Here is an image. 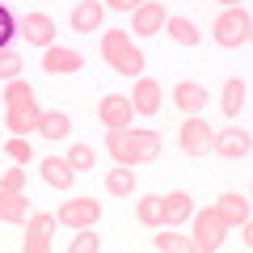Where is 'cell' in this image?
I'll return each instance as SVG.
<instances>
[{"label":"cell","mask_w":253,"mask_h":253,"mask_svg":"<svg viewBox=\"0 0 253 253\" xmlns=\"http://www.w3.org/2000/svg\"><path fill=\"white\" fill-rule=\"evenodd\" d=\"M97 249H101V236L93 228H81V236L72 241V253H97Z\"/></svg>","instance_id":"obj_31"},{"label":"cell","mask_w":253,"mask_h":253,"mask_svg":"<svg viewBox=\"0 0 253 253\" xmlns=\"http://www.w3.org/2000/svg\"><path fill=\"white\" fill-rule=\"evenodd\" d=\"M30 215V199L21 190H4L0 186V224H21Z\"/></svg>","instance_id":"obj_17"},{"label":"cell","mask_w":253,"mask_h":253,"mask_svg":"<svg viewBox=\"0 0 253 253\" xmlns=\"http://www.w3.org/2000/svg\"><path fill=\"white\" fill-rule=\"evenodd\" d=\"M211 135H215V131L207 126V118L190 114L186 123H181V131H177V144H181L186 156H203V152H211Z\"/></svg>","instance_id":"obj_4"},{"label":"cell","mask_w":253,"mask_h":253,"mask_svg":"<svg viewBox=\"0 0 253 253\" xmlns=\"http://www.w3.org/2000/svg\"><path fill=\"white\" fill-rule=\"evenodd\" d=\"M68 161H72L76 173H81V169H93V161H97V156H93L89 144H72V148H68Z\"/></svg>","instance_id":"obj_30"},{"label":"cell","mask_w":253,"mask_h":253,"mask_svg":"<svg viewBox=\"0 0 253 253\" xmlns=\"http://www.w3.org/2000/svg\"><path fill=\"white\" fill-rule=\"evenodd\" d=\"M219 4H224V9H236V4H241V0H219Z\"/></svg>","instance_id":"obj_36"},{"label":"cell","mask_w":253,"mask_h":253,"mask_svg":"<svg viewBox=\"0 0 253 253\" xmlns=\"http://www.w3.org/2000/svg\"><path fill=\"white\" fill-rule=\"evenodd\" d=\"M245 97H249L245 81H241V76H228V81H224V101H219V106H224V114L236 118V110H245Z\"/></svg>","instance_id":"obj_22"},{"label":"cell","mask_w":253,"mask_h":253,"mask_svg":"<svg viewBox=\"0 0 253 253\" xmlns=\"http://www.w3.org/2000/svg\"><path fill=\"white\" fill-rule=\"evenodd\" d=\"M131 110H135V114H156V110H161V84L148 81V76H139L135 81V97H131Z\"/></svg>","instance_id":"obj_19"},{"label":"cell","mask_w":253,"mask_h":253,"mask_svg":"<svg viewBox=\"0 0 253 253\" xmlns=\"http://www.w3.org/2000/svg\"><path fill=\"white\" fill-rule=\"evenodd\" d=\"M194 215V199L186 190H173V194H161V228H177L181 219Z\"/></svg>","instance_id":"obj_10"},{"label":"cell","mask_w":253,"mask_h":253,"mask_svg":"<svg viewBox=\"0 0 253 253\" xmlns=\"http://www.w3.org/2000/svg\"><path fill=\"white\" fill-rule=\"evenodd\" d=\"M165 17H169V13H165L156 0H144V4L135 9V30H131V34H135V38H152V34H161V30H165Z\"/></svg>","instance_id":"obj_13"},{"label":"cell","mask_w":253,"mask_h":253,"mask_svg":"<svg viewBox=\"0 0 253 253\" xmlns=\"http://www.w3.org/2000/svg\"><path fill=\"white\" fill-rule=\"evenodd\" d=\"M34 131H38L42 139H68V135H72V118L63 114V110H42Z\"/></svg>","instance_id":"obj_18"},{"label":"cell","mask_w":253,"mask_h":253,"mask_svg":"<svg viewBox=\"0 0 253 253\" xmlns=\"http://www.w3.org/2000/svg\"><path fill=\"white\" fill-rule=\"evenodd\" d=\"M152 245L161 253H190V236H177L173 228H161V236H152Z\"/></svg>","instance_id":"obj_26"},{"label":"cell","mask_w":253,"mask_h":253,"mask_svg":"<svg viewBox=\"0 0 253 253\" xmlns=\"http://www.w3.org/2000/svg\"><path fill=\"white\" fill-rule=\"evenodd\" d=\"M135 173H139V169H131V165L110 169V173H106V190H110V194H118V199H123V194H135Z\"/></svg>","instance_id":"obj_23"},{"label":"cell","mask_w":253,"mask_h":253,"mask_svg":"<svg viewBox=\"0 0 253 253\" xmlns=\"http://www.w3.org/2000/svg\"><path fill=\"white\" fill-rule=\"evenodd\" d=\"M38 173H42V181H46V186H55V190H68L76 181V165L68 161V156H46Z\"/></svg>","instance_id":"obj_14"},{"label":"cell","mask_w":253,"mask_h":253,"mask_svg":"<svg viewBox=\"0 0 253 253\" xmlns=\"http://www.w3.org/2000/svg\"><path fill=\"white\" fill-rule=\"evenodd\" d=\"M38 114H42V110H38V101H34V106L9 110V131H13V135H30V131L38 126Z\"/></svg>","instance_id":"obj_25"},{"label":"cell","mask_w":253,"mask_h":253,"mask_svg":"<svg viewBox=\"0 0 253 253\" xmlns=\"http://www.w3.org/2000/svg\"><path fill=\"white\" fill-rule=\"evenodd\" d=\"M13 38V21H9V9H0V46Z\"/></svg>","instance_id":"obj_35"},{"label":"cell","mask_w":253,"mask_h":253,"mask_svg":"<svg viewBox=\"0 0 253 253\" xmlns=\"http://www.w3.org/2000/svg\"><path fill=\"white\" fill-rule=\"evenodd\" d=\"M0 186H4V190H21V186H26V169H9L4 177H0Z\"/></svg>","instance_id":"obj_33"},{"label":"cell","mask_w":253,"mask_h":253,"mask_svg":"<svg viewBox=\"0 0 253 253\" xmlns=\"http://www.w3.org/2000/svg\"><path fill=\"white\" fill-rule=\"evenodd\" d=\"M17 34L26 38L30 46H51V38H55V21L46 17V13H26V17H21V26H17Z\"/></svg>","instance_id":"obj_12"},{"label":"cell","mask_w":253,"mask_h":253,"mask_svg":"<svg viewBox=\"0 0 253 253\" xmlns=\"http://www.w3.org/2000/svg\"><path fill=\"white\" fill-rule=\"evenodd\" d=\"M173 106L186 110V114H199V110L207 106V89H203L199 81H177L173 84Z\"/></svg>","instance_id":"obj_16"},{"label":"cell","mask_w":253,"mask_h":253,"mask_svg":"<svg viewBox=\"0 0 253 253\" xmlns=\"http://www.w3.org/2000/svg\"><path fill=\"white\" fill-rule=\"evenodd\" d=\"M72 26L81 30V34H97L101 30V0H81L72 9Z\"/></svg>","instance_id":"obj_20"},{"label":"cell","mask_w":253,"mask_h":253,"mask_svg":"<svg viewBox=\"0 0 253 253\" xmlns=\"http://www.w3.org/2000/svg\"><path fill=\"white\" fill-rule=\"evenodd\" d=\"M215 211H219V219H224V228L232 232V228H241V224H249V199L245 194H224V199L215 203Z\"/></svg>","instance_id":"obj_15"},{"label":"cell","mask_w":253,"mask_h":253,"mask_svg":"<svg viewBox=\"0 0 253 253\" xmlns=\"http://www.w3.org/2000/svg\"><path fill=\"white\" fill-rule=\"evenodd\" d=\"M106 4H110L114 13H135L139 4H144V0H106Z\"/></svg>","instance_id":"obj_34"},{"label":"cell","mask_w":253,"mask_h":253,"mask_svg":"<svg viewBox=\"0 0 253 253\" xmlns=\"http://www.w3.org/2000/svg\"><path fill=\"white\" fill-rule=\"evenodd\" d=\"M211 30H215V42L232 51V46H245V42H249L253 17H249V9H245V4H236V9H224V13H219Z\"/></svg>","instance_id":"obj_2"},{"label":"cell","mask_w":253,"mask_h":253,"mask_svg":"<svg viewBox=\"0 0 253 253\" xmlns=\"http://www.w3.org/2000/svg\"><path fill=\"white\" fill-rule=\"evenodd\" d=\"M135 139H139V156H144V165L161 156V135H156V131H135Z\"/></svg>","instance_id":"obj_28"},{"label":"cell","mask_w":253,"mask_h":253,"mask_svg":"<svg viewBox=\"0 0 253 253\" xmlns=\"http://www.w3.org/2000/svg\"><path fill=\"white\" fill-rule=\"evenodd\" d=\"M21 72V55L9 51V46H0V81H13Z\"/></svg>","instance_id":"obj_29"},{"label":"cell","mask_w":253,"mask_h":253,"mask_svg":"<svg viewBox=\"0 0 253 253\" xmlns=\"http://www.w3.org/2000/svg\"><path fill=\"white\" fill-rule=\"evenodd\" d=\"M17 106H34V84L13 76V81H4V110H17Z\"/></svg>","instance_id":"obj_24"},{"label":"cell","mask_w":253,"mask_h":253,"mask_svg":"<svg viewBox=\"0 0 253 253\" xmlns=\"http://www.w3.org/2000/svg\"><path fill=\"white\" fill-rule=\"evenodd\" d=\"M81 63H84V55L81 51H72V46H42V68L51 76H72V72H81Z\"/></svg>","instance_id":"obj_7"},{"label":"cell","mask_w":253,"mask_h":253,"mask_svg":"<svg viewBox=\"0 0 253 253\" xmlns=\"http://www.w3.org/2000/svg\"><path fill=\"white\" fill-rule=\"evenodd\" d=\"M4 152H9V156H13V161H17V165H26L30 156H34V152H30V144H26V139H21V135H13L9 144H4Z\"/></svg>","instance_id":"obj_32"},{"label":"cell","mask_w":253,"mask_h":253,"mask_svg":"<svg viewBox=\"0 0 253 253\" xmlns=\"http://www.w3.org/2000/svg\"><path fill=\"white\" fill-rule=\"evenodd\" d=\"M224 219H219L215 207H203L199 215H194V236H190V253H215L219 245H224Z\"/></svg>","instance_id":"obj_3"},{"label":"cell","mask_w":253,"mask_h":253,"mask_svg":"<svg viewBox=\"0 0 253 253\" xmlns=\"http://www.w3.org/2000/svg\"><path fill=\"white\" fill-rule=\"evenodd\" d=\"M51 232H55V215L34 211V219H26V241H21V249L26 253H46L51 249Z\"/></svg>","instance_id":"obj_8"},{"label":"cell","mask_w":253,"mask_h":253,"mask_svg":"<svg viewBox=\"0 0 253 253\" xmlns=\"http://www.w3.org/2000/svg\"><path fill=\"white\" fill-rule=\"evenodd\" d=\"M97 219H101V203L97 199H72V203L59 207L55 224H63V228H93Z\"/></svg>","instance_id":"obj_6"},{"label":"cell","mask_w":253,"mask_h":253,"mask_svg":"<svg viewBox=\"0 0 253 253\" xmlns=\"http://www.w3.org/2000/svg\"><path fill=\"white\" fill-rule=\"evenodd\" d=\"M101 59L123 76H139L144 72V51L135 46L131 30H106L101 34Z\"/></svg>","instance_id":"obj_1"},{"label":"cell","mask_w":253,"mask_h":253,"mask_svg":"<svg viewBox=\"0 0 253 253\" xmlns=\"http://www.w3.org/2000/svg\"><path fill=\"white\" fill-rule=\"evenodd\" d=\"M135 211H139V224H148V228H161V194H144Z\"/></svg>","instance_id":"obj_27"},{"label":"cell","mask_w":253,"mask_h":253,"mask_svg":"<svg viewBox=\"0 0 253 253\" xmlns=\"http://www.w3.org/2000/svg\"><path fill=\"white\" fill-rule=\"evenodd\" d=\"M106 152L114 156V165H131V169H139L144 165V156H139V139L131 126H118V131H110L106 135Z\"/></svg>","instance_id":"obj_5"},{"label":"cell","mask_w":253,"mask_h":253,"mask_svg":"<svg viewBox=\"0 0 253 253\" xmlns=\"http://www.w3.org/2000/svg\"><path fill=\"white\" fill-rule=\"evenodd\" d=\"M165 34H169L177 46H194L199 42V26H194L190 17H165Z\"/></svg>","instance_id":"obj_21"},{"label":"cell","mask_w":253,"mask_h":253,"mask_svg":"<svg viewBox=\"0 0 253 253\" xmlns=\"http://www.w3.org/2000/svg\"><path fill=\"white\" fill-rule=\"evenodd\" d=\"M97 118H101V126H110V131H118V126H131V118H135L131 97H123V93H110V97H101Z\"/></svg>","instance_id":"obj_9"},{"label":"cell","mask_w":253,"mask_h":253,"mask_svg":"<svg viewBox=\"0 0 253 253\" xmlns=\"http://www.w3.org/2000/svg\"><path fill=\"white\" fill-rule=\"evenodd\" d=\"M211 148H215L224 161H241V156H249V131H241V126H228V131H219V135H211Z\"/></svg>","instance_id":"obj_11"}]
</instances>
